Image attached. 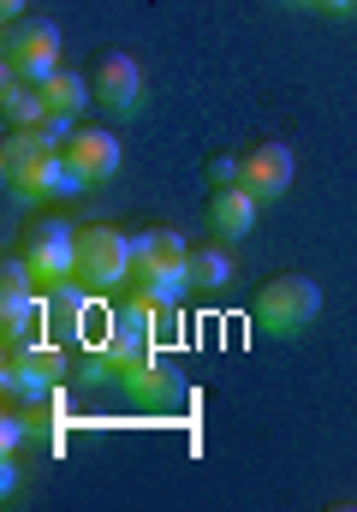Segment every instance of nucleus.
I'll return each mask as SVG.
<instances>
[{"instance_id":"obj_2","label":"nucleus","mask_w":357,"mask_h":512,"mask_svg":"<svg viewBox=\"0 0 357 512\" xmlns=\"http://www.w3.org/2000/svg\"><path fill=\"white\" fill-rule=\"evenodd\" d=\"M316 310H322V286H316L310 274H274V280H262V286H256V298H250L256 328H262V334H274V340L304 334V328L316 322Z\"/></svg>"},{"instance_id":"obj_10","label":"nucleus","mask_w":357,"mask_h":512,"mask_svg":"<svg viewBox=\"0 0 357 512\" xmlns=\"http://www.w3.org/2000/svg\"><path fill=\"white\" fill-rule=\"evenodd\" d=\"M119 382H125V393H131L137 405H179V370H173V364H161L155 352H149V358H137V364H125V370H119Z\"/></svg>"},{"instance_id":"obj_11","label":"nucleus","mask_w":357,"mask_h":512,"mask_svg":"<svg viewBox=\"0 0 357 512\" xmlns=\"http://www.w3.org/2000/svg\"><path fill=\"white\" fill-rule=\"evenodd\" d=\"M256 197L244 191V185H221L215 197H209V227L221 233V239H250V227H256Z\"/></svg>"},{"instance_id":"obj_5","label":"nucleus","mask_w":357,"mask_h":512,"mask_svg":"<svg viewBox=\"0 0 357 512\" xmlns=\"http://www.w3.org/2000/svg\"><path fill=\"white\" fill-rule=\"evenodd\" d=\"M24 262H30V274H36L42 292L78 286V227H66V221H30Z\"/></svg>"},{"instance_id":"obj_14","label":"nucleus","mask_w":357,"mask_h":512,"mask_svg":"<svg viewBox=\"0 0 357 512\" xmlns=\"http://www.w3.org/2000/svg\"><path fill=\"white\" fill-rule=\"evenodd\" d=\"M185 286L203 292V298L227 292V286H233V262H227V251H191V262H185Z\"/></svg>"},{"instance_id":"obj_17","label":"nucleus","mask_w":357,"mask_h":512,"mask_svg":"<svg viewBox=\"0 0 357 512\" xmlns=\"http://www.w3.org/2000/svg\"><path fill=\"white\" fill-rule=\"evenodd\" d=\"M310 6H322V12H334V18H340V12H352L357 0H310Z\"/></svg>"},{"instance_id":"obj_7","label":"nucleus","mask_w":357,"mask_h":512,"mask_svg":"<svg viewBox=\"0 0 357 512\" xmlns=\"http://www.w3.org/2000/svg\"><path fill=\"white\" fill-rule=\"evenodd\" d=\"M90 96L108 108V114H137V96H143V72L131 54H102L96 72H90Z\"/></svg>"},{"instance_id":"obj_3","label":"nucleus","mask_w":357,"mask_h":512,"mask_svg":"<svg viewBox=\"0 0 357 512\" xmlns=\"http://www.w3.org/2000/svg\"><path fill=\"white\" fill-rule=\"evenodd\" d=\"M0 72L24 78V84H42L48 72H60V24H48V18H12L6 36H0Z\"/></svg>"},{"instance_id":"obj_15","label":"nucleus","mask_w":357,"mask_h":512,"mask_svg":"<svg viewBox=\"0 0 357 512\" xmlns=\"http://www.w3.org/2000/svg\"><path fill=\"white\" fill-rule=\"evenodd\" d=\"M0 334L6 340H42V304H36V292L0 298Z\"/></svg>"},{"instance_id":"obj_6","label":"nucleus","mask_w":357,"mask_h":512,"mask_svg":"<svg viewBox=\"0 0 357 512\" xmlns=\"http://www.w3.org/2000/svg\"><path fill=\"white\" fill-rule=\"evenodd\" d=\"M238 185L256 197V203H274V197H286V185H292V149L286 143H250L244 155H238Z\"/></svg>"},{"instance_id":"obj_18","label":"nucleus","mask_w":357,"mask_h":512,"mask_svg":"<svg viewBox=\"0 0 357 512\" xmlns=\"http://www.w3.org/2000/svg\"><path fill=\"white\" fill-rule=\"evenodd\" d=\"M18 12H24V0H0V18H6V24H12Z\"/></svg>"},{"instance_id":"obj_9","label":"nucleus","mask_w":357,"mask_h":512,"mask_svg":"<svg viewBox=\"0 0 357 512\" xmlns=\"http://www.w3.org/2000/svg\"><path fill=\"white\" fill-rule=\"evenodd\" d=\"M0 376H30V382L60 387L66 376H72V364H66V352H60L54 340H6Z\"/></svg>"},{"instance_id":"obj_13","label":"nucleus","mask_w":357,"mask_h":512,"mask_svg":"<svg viewBox=\"0 0 357 512\" xmlns=\"http://www.w3.org/2000/svg\"><path fill=\"white\" fill-rule=\"evenodd\" d=\"M0 114H6V131H24V126H42L48 120L42 90L24 84V78H6V72H0Z\"/></svg>"},{"instance_id":"obj_12","label":"nucleus","mask_w":357,"mask_h":512,"mask_svg":"<svg viewBox=\"0 0 357 512\" xmlns=\"http://www.w3.org/2000/svg\"><path fill=\"white\" fill-rule=\"evenodd\" d=\"M36 90H42L48 120H78V114H84V102H96V96H90V78H78V72H66V66H60V72H48Z\"/></svg>"},{"instance_id":"obj_8","label":"nucleus","mask_w":357,"mask_h":512,"mask_svg":"<svg viewBox=\"0 0 357 512\" xmlns=\"http://www.w3.org/2000/svg\"><path fill=\"white\" fill-rule=\"evenodd\" d=\"M66 161H72V173H78L84 185H102V179L119 173V137L102 131V126H78L66 137Z\"/></svg>"},{"instance_id":"obj_1","label":"nucleus","mask_w":357,"mask_h":512,"mask_svg":"<svg viewBox=\"0 0 357 512\" xmlns=\"http://www.w3.org/2000/svg\"><path fill=\"white\" fill-rule=\"evenodd\" d=\"M185 262H191V245H185V233L179 227H149V233H137L131 239V304H143V310H167V304H179L191 286H185Z\"/></svg>"},{"instance_id":"obj_4","label":"nucleus","mask_w":357,"mask_h":512,"mask_svg":"<svg viewBox=\"0 0 357 512\" xmlns=\"http://www.w3.org/2000/svg\"><path fill=\"white\" fill-rule=\"evenodd\" d=\"M125 280H131V233H119L108 221L78 227V286L90 298H102V292H114Z\"/></svg>"},{"instance_id":"obj_16","label":"nucleus","mask_w":357,"mask_h":512,"mask_svg":"<svg viewBox=\"0 0 357 512\" xmlns=\"http://www.w3.org/2000/svg\"><path fill=\"white\" fill-rule=\"evenodd\" d=\"M209 185H215V191H221V185H238V161L233 155H215V161H209Z\"/></svg>"}]
</instances>
